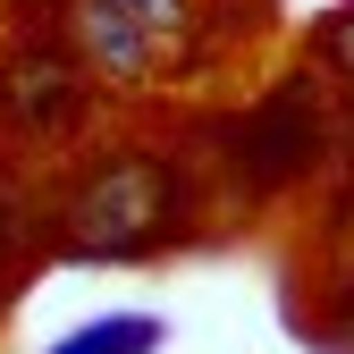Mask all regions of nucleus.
Here are the masks:
<instances>
[{"mask_svg": "<svg viewBox=\"0 0 354 354\" xmlns=\"http://www.w3.org/2000/svg\"><path fill=\"white\" fill-rule=\"evenodd\" d=\"M186 34V0H84V42L110 68H152V42Z\"/></svg>", "mask_w": 354, "mask_h": 354, "instance_id": "nucleus-1", "label": "nucleus"}, {"mask_svg": "<svg viewBox=\"0 0 354 354\" xmlns=\"http://www.w3.org/2000/svg\"><path fill=\"white\" fill-rule=\"evenodd\" d=\"M76 219H84L93 236L152 228V219H160V169H152V160H118V169H102V177H93V194L76 203Z\"/></svg>", "mask_w": 354, "mask_h": 354, "instance_id": "nucleus-2", "label": "nucleus"}, {"mask_svg": "<svg viewBox=\"0 0 354 354\" xmlns=\"http://www.w3.org/2000/svg\"><path fill=\"white\" fill-rule=\"evenodd\" d=\"M0 102H9L17 127H68V118H76V68H68L59 51H26V59H9Z\"/></svg>", "mask_w": 354, "mask_h": 354, "instance_id": "nucleus-3", "label": "nucleus"}, {"mask_svg": "<svg viewBox=\"0 0 354 354\" xmlns=\"http://www.w3.org/2000/svg\"><path fill=\"white\" fill-rule=\"evenodd\" d=\"M152 346H160V321H102V329H76L51 354H152Z\"/></svg>", "mask_w": 354, "mask_h": 354, "instance_id": "nucleus-4", "label": "nucleus"}, {"mask_svg": "<svg viewBox=\"0 0 354 354\" xmlns=\"http://www.w3.org/2000/svg\"><path fill=\"white\" fill-rule=\"evenodd\" d=\"M329 51H337V68H346V76H354V9H346V17H337V26H329Z\"/></svg>", "mask_w": 354, "mask_h": 354, "instance_id": "nucleus-5", "label": "nucleus"}]
</instances>
